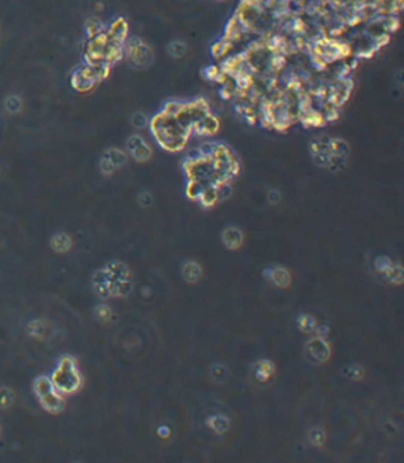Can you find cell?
<instances>
[{
	"instance_id": "obj_1",
	"label": "cell",
	"mask_w": 404,
	"mask_h": 463,
	"mask_svg": "<svg viewBox=\"0 0 404 463\" xmlns=\"http://www.w3.org/2000/svg\"><path fill=\"white\" fill-rule=\"evenodd\" d=\"M150 131L156 143L168 152L182 150L191 136V133L177 122L175 115L164 111H160L150 121Z\"/></svg>"
},
{
	"instance_id": "obj_2",
	"label": "cell",
	"mask_w": 404,
	"mask_h": 463,
	"mask_svg": "<svg viewBox=\"0 0 404 463\" xmlns=\"http://www.w3.org/2000/svg\"><path fill=\"white\" fill-rule=\"evenodd\" d=\"M51 381L62 396H68V393H75L76 390H79V387L82 386V376L78 370L75 357L63 356L59 361L57 368L52 372Z\"/></svg>"
},
{
	"instance_id": "obj_3",
	"label": "cell",
	"mask_w": 404,
	"mask_h": 463,
	"mask_svg": "<svg viewBox=\"0 0 404 463\" xmlns=\"http://www.w3.org/2000/svg\"><path fill=\"white\" fill-rule=\"evenodd\" d=\"M125 53L128 56V59L137 65V66H147L152 63V59H153V54L150 48L139 38H134V40H130L128 43H125Z\"/></svg>"
},
{
	"instance_id": "obj_4",
	"label": "cell",
	"mask_w": 404,
	"mask_h": 463,
	"mask_svg": "<svg viewBox=\"0 0 404 463\" xmlns=\"http://www.w3.org/2000/svg\"><path fill=\"white\" fill-rule=\"evenodd\" d=\"M306 353L308 357H311L313 362H325L327 359L330 357V346L328 343L325 341V338L322 337H313L308 343H306Z\"/></svg>"
},
{
	"instance_id": "obj_5",
	"label": "cell",
	"mask_w": 404,
	"mask_h": 463,
	"mask_svg": "<svg viewBox=\"0 0 404 463\" xmlns=\"http://www.w3.org/2000/svg\"><path fill=\"white\" fill-rule=\"evenodd\" d=\"M127 149L130 152V155L136 161H147L152 155L150 146L144 141V138H140L137 134H133L127 143Z\"/></svg>"
},
{
	"instance_id": "obj_6",
	"label": "cell",
	"mask_w": 404,
	"mask_h": 463,
	"mask_svg": "<svg viewBox=\"0 0 404 463\" xmlns=\"http://www.w3.org/2000/svg\"><path fill=\"white\" fill-rule=\"evenodd\" d=\"M220 128V121L218 117H215L213 114H205L202 119L193 125V131L191 134H198V136H212L218 131Z\"/></svg>"
},
{
	"instance_id": "obj_7",
	"label": "cell",
	"mask_w": 404,
	"mask_h": 463,
	"mask_svg": "<svg viewBox=\"0 0 404 463\" xmlns=\"http://www.w3.org/2000/svg\"><path fill=\"white\" fill-rule=\"evenodd\" d=\"M38 400H40L41 406H43L46 411H49V413H52V414L60 413V411L63 409V406H65L63 396H62V393H60L57 389L51 390V392L44 393V396L38 397Z\"/></svg>"
},
{
	"instance_id": "obj_8",
	"label": "cell",
	"mask_w": 404,
	"mask_h": 463,
	"mask_svg": "<svg viewBox=\"0 0 404 463\" xmlns=\"http://www.w3.org/2000/svg\"><path fill=\"white\" fill-rule=\"evenodd\" d=\"M93 288L97 291V294L101 296V297H111L112 296V291H111V277L106 270V267L95 272L93 275Z\"/></svg>"
},
{
	"instance_id": "obj_9",
	"label": "cell",
	"mask_w": 404,
	"mask_h": 463,
	"mask_svg": "<svg viewBox=\"0 0 404 463\" xmlns=\"http://www.w3.org/2000/svg\"><path fill=\"white\" fill-rule=\"evenodd\" d=\"M264 277L279 288H286L291 283V273L284 267H269L264 270Z\"/></svg>"
},
{
	"instance_id": "obj_10",
	"label": "cell",
	"mask_w": 404,
	"mask_h": 463,
	"mask_svg": "<svg viewBox=\"0 0 404 463\" xmlns=\"http://www.w3.org/2000/svg\"><path fill=\"white\" fill-rule=\"evenodd\" d=\"M223 244L229 250H237L243 244V233L237 226H229L223 231Z\"/></svg>"
},
{
	"instance_id": "obj_11",
	"label": "cell",
	"mask_w": 404,
	"mask_h": 463,
	"mask_svg": "<svg viewBox=\"0 0 404 463\" xmlns=\"http://www.w3.org/2000/svg\"><path fill=\"white\" fill-rule=\"evenodd\" d=\"M198 201L204 205V207H212V205L220 202L218 201V192H217V183H207L204 187V190H202Z\"/></svg>"
},
{
	"instance_id": "obj_12",
	"label": "cell",
	"mask_w": 404,
	"mask_h": 463,
	"mask_svg": "<svg viewBox=\"0 0 404 463\" xmlns=\"http://www.w3.org/2000/svg\"><path fill=\"white\" fill-rule=\"evenodd\" d=\"M182 275L186 282L195 283L201 279L202 275V267L196 261H186L182 267Z\"/></svg>"
},
{
	"instance_id": "obj_13",
	"label": "cell",
	"mask_w": 404,
	"mask_h": 463,
	"mask_svg": "<svg viewBox=\"0 0 404 463\" xmlns=\"http://www.w3.org/2000/svg\"><path fill=\"white\" fill-rule=\"evenodd\" d=\"M51 247L57 253H65L72 248V237L65 233H57L51 237Z\"/></svg>"
},
{
	"instance_id": "obj_14",
	"label": "cell",
	"mask_w": 404,
	"mask_h": 463,
	"mask_svg": "<svg viewBox=\"0 0 404 463\" xmlns=\"http://www.w3.org/2000/svg\"><path fill=\"white\" fill-rule=\"evenodd\" d=\"M104 158H106L114 168H115V171L118 169V168H122L125 163H127V152H124V150H120V149H108L106 152H104V155H103Z\"/></svg>"
},
{
	"instance_id": "obj_15",
	"label": "cell",
	"mask_w": 404,
	"mask_h": 463,
	"mask_svg": "<svg viewBox=\"0 0 404 463\" xmlns=\"http://www.w3.org/2000/svg\"><path fill=\"white\" fill-rule=\"evenodd\" d=\"M273 364L270 361H259L254 367V375L259 381H267L273 373Z\"/></svg>"
},
{
	"instance_id": "obj_16",
	"label": "cell",
	"mask_w": 404,
	"mask_h": 463,
	"mask_svg": "<svg viewBox=\"0 0 404 463\" xmlns=\"http://www.w3.org/2000/svg\"><path fill=\"white\" fill-rule=\"evenodd\" d=\"M54 389H56L54 384H52L51 378H47V376H40V378H37L33 383V390L37 393V397H41L44 393L54 390Z\"/></svg>"
},
{
	"instance_id": "obj_17",
	"label": "cell",
	"mask_w": 404,
	"mask_h": 463,
	"mask_svg": "<svg viewBox=\"0 0 404 463\" xmlns=\"http://www.w3.org/2000/svg\"><path fill=\"white\" fill-rule=\"evenodd\" d=\"M207 425L217 433H224V432H227V428H229V421H227L224 416H213L207 421Z\"/></svg>"
},
{
	"instance_id": "obj_18",
	"label": "cell",
	"mask_w": 404,
	"mask_h": 463,
	"mask_svg": "<svg viewBox=\"0 0 404 463\" xmlns=\"http://www.w3.org/2000/svg\"><path fill=\"white\" fill-rule=\"evenodd\" d=\"M205 185H207V183H204V182H201V180H188V185H186V196H188L189 199H193V201H198Z\"/></svg>"
},
{
	"instance_id": "obj_19",
	"label": "cell",
	"mask_w": 404,
	"mask_h": 463,
	"mask_svg": "<svg viewBox=\"0 0 404 463\" xmlns=\"http://www.w3.org/2000/svg\"><path fill=\"white\" fill-rule=\"evenodd\" d=\"M168 53H169V56H172L175 59H180L186 54V44L180 40H174L168 46Z\"/></svg>"
},
{
	"instance_id": "obj_20",
	"label": "cell",
	"mask_w": 404,
	"mask_h": 463,
	"mask_svg": "<svg viewBox=\"0 0 404 463\" xmlns=\"http://www.w3.org/2000/svg\"><path fill=\"white\" fill-rule=\"evenodd\" d=\"M297 324H298V328H300V331H303L306 334H313L314 329H316V326H318L316 324V319L310 315H300L298 316Z\"/></svg>"
},
{
	"instance_id": "obj_21",
	"label": "cell",
	"mask_w": 404,
	"mask_h": 463,
	"mask_svg": "<svg viewBox=\"0 0 404 463\" xmlns=\"http://www.w3.org/2000/svg\"><path fill=\"white\" fill-rule=\"evenodd\" d=\"M14 402V393L8 387H0V408L7 409L13 405Z\"/></svg>"
},
{
	"instance_id": "obj_22",
	"label": "cell",
	"mask_w": 404,
	"mask_h": 463,
	"mask_svg": "<svg viewBox=\"0 0 404 463\" xmlns=\"http://www.w3.org/2000/svg\"><path fill=\"white\" fill-rule=\"evenodd\" d=\"M29 332L33 335V337H43L44 332H46V322L41 321V319H35L29 324Z\"/></svg>"
},
{
	"instance_id": "obj_23",
	"label": "cell",
	"mask_w": 404,
	"mask_h": 463,
	"mask_svg": "<svg viewBox=\"0 0 404 463\" xmlns=\"http://www.w3.org/2000/svg\"><path fill=\"white\" fill-rule=\"evenodd\" d=\"M308 438H310V443L313 446H322L325 443V432L319 427L313 428V430L310 432V435H308Z\"/></svg>"
},
{
	"instance_id": "obj_24",
	"label": "cell",
	"mask_w": 404,
	"mask_h": 463,
	"mask_svg": "<svg viewBox=\"0 0 404 463\" xmlns=\"http://www.w3.org/2000/svg\"><path fill=\"white\" fill-rule=\"evenodd\" d=\"M217 192H218V201H226L232 195V187L229 182H218Z\"/></svg>"
},
{
	"instance_id": "obj_25",
	"label": "cell",
	"mask_w": 404,
	"mask_h": 463,
	"mask_svg": "<svg viewBox=\"0 0 404 463\" xmlns=\"http://www.w3.org/2000/svg\"><path fill=\"white\" fill-rule=\"evenodd\" d=\"M95 316H97L98 321L106 322V321L111 319L112 312H111V308H109L108 305H103V304H101V305H98V307L95 308Z\"/></svg>"
},
{
	"instance_id": "obj_26",
	"label": "cell",
	"mask_w": 404,
	"mask_h": 463,
	"mask_svg": "<svg viewBox=\"0 0 404 463\" xmlns=\"http://www.w3.org/2000/svg\"><path fill=\"white\" fill-rule=\"evenodd\" d=\"M392 266H393V263L387 258V256H379V258L374 260V267H376V270L381 273V275L387 272Z\"/></svg>"
},
{
	"instance_id": "obj_27",
	"label": "cell",
	"mask_w": 404,
	"mask_h": 463,
	"mask_svg": "<svg viewBox=\"0 0 404 463\" xmlns=\"http://www.w3.org/2000/svg\"><path fill=\"white\" fill-rule=\"evenodd\" d=\"M344 375L347 376L349 380H360L363 376V368L360 365H347L344 370Z\"/></svg>"
},
{
	"instance_id": "obj_28",
	"label": "cell",
	"mask_w": 404,
	"mask_h": 463,
	"mask_svg": "<svg viewBox=\"0 0 404 463\" xmlns=\"http://www.w3.org/2000/svg\"><path fill=\"white\" fill-rule=\"evenodd\" d=\"M131 124L134 128H144L149 124V117L142 112H134L131 117Z\"/></svg>"
},
{
	"instance_id": "obj_29",
	"label": "cell",
	"mask_w": 404,
	"mask_h": 463,
	"mask_svg": "<svg viewBox=\"0 0 404 463\" xmlns=\"http://www.w3.org/2000/svg\"><path fill=\"white\" fill-rule=\"evenodd\" d=\"M87 32H89V35L92 38V37H95V35H98V33L103 32V24L98 19H90L89 22H87Z\"/></svg>"
},
{
	"instance_id": "obj_30",
	"label": "cell",
	"mask_w": 404,
	"mask_h": 463,
	"mask_svg": "<svg viewBox=\"0 0 404 463\" xmlns=\"http://www.w3.org/2000/svg\"><path fill=\"white\" fill-rule=\"evenodd\" d=\"M5 108H7V111H10L11 114H16L17 111L21 109V100L17 98V97H10V98L7 100V103H5Z\"/></svg>"
},
{
	"instance_id": "obj_31",
	"label": "cell",
	"mask_w": 404,
	"mask_h": 463,
	"mask_svg": "<svg viewBox=\"0 0 404 463\" xmlns=\"http://www.w3.org/2000/svg\"><path fill=\"white\" fill-rule=\"evenodd\" d=\"M226 375H227V372H226V368L223 365H215L213 367V376H215L218 381H223L226 378Z\"/></svg>"
},
{
	"instance_id": "obj_32",
	"label": "cell",
	"mask_w": 404,
	"mask_h": 463,
	"mask_svg": "<svg viewBox=\"0 0 404 463\" xmlns=\"http://www.w3.org/2000/svg\"><path fill=\"white\" fill-rule=\"evenodd\" d=\"M137 199H139V202H140V204L146 205V207H147V205H150V204H152V201H153L152 195H149V193H142V195H139V198H137Z\"/></svg>"
},
{
	"instance_id": "obj_33",
	"label": "cell",
	"mask_w": 404,
	"mask_h": 463,
	"mask_svg": "<svg viewBox=\"0 0 404 463\" xmlns=\"http://www.w3.org/2000/svg\"><path fill=\"white\" fill-rule=\"evenodd\" d=\"M169 427H166V425H161V427H158V435L160 436H163V438H168L169 436Z\"/></svg>"
},
{
	"instance_id": "obj_34",
	"label": "cell",
	"mask_w": 404,
	"mask_h": 463,
	"mask_svg": "<svg viewBox=\"0 0 404 463\" xmlns=\"http://www.w3.org/2000/svg\"><path fill=\"white\" fill-rule=\"evenodd\" d=\"M279 198H281V196H279V193H278L276 190H272V192L269 193V201H270L272 204H276V202L279 201Z\"/></svg>"
},
{
	"instance_id": "obj_35",
	"label": "cell",
	"mask_w": 404,
	"mask_h": 463,
	"mask_svg": "<svg viewBox=\"0 0 404 463\" xmlns=\"http://www.w3.org/2000/svg\"><path fill=\"white\" fill-rule=\"evenodd\" d=\"M220 2H223V0H220Z\"/></svg>"
},
{
	"instance_id": "obj_36",
	"label": "cell",
	"mask_w": 404,
	"mask_h": 463,
	"mask_svg": "<svg viewBox=\"0 0 404 463\" xmlns=\"http://www.w3.org/2000/svg\"><path fill=\"white\" fill-rule=\"evenodd\" d=\"M0 432H2V430H0Z\"/></svg>"
}]
</instances>
